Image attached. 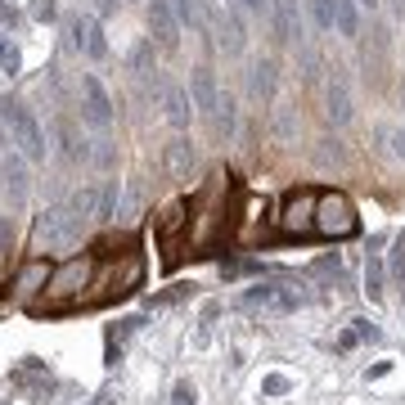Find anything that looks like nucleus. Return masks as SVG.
Masks as SVG:
<instances>
[{
  "mask_svg": "<svg viewBox=\"0 0 405 405\" xmlns=\"http://www.w3.org/2000/svg\"><path fill=\"white\" fill-rule=\"evenodd\" d=\"M81 225L86 221L72 212V207H45L32 225V252H59V248H72L81 239Z\"/></svg>",
  "mask_w": 405,
  "mask_h": 405,
  "instance_id": "obj_1",
  "label": "nucleus"
},
{
  "mask_svg": "<svg viewBox=\"0 0 405 405\" xmlns=\"http://www.w3.org/2000/svg\"><path fill=\"white\" fill-rule=\"evenodd\" d=\"M356 230H360V221H356V207L347 194H338V189H329L315 199V235H324V239H351Z\"/></svg>",
  "mask_w": 405,
  "mask_h": 405,
  "instance_id": "obj_2",
  "label": "nucleus"
},
{
  "mask_svg": "<svg viewBox=\"0 0 405 405\" xmlns=\"http://www.w3.org/2000/svg\"><path fill=\"white\" fill-rule=\"evenodd\" d=\"M0 113H5L9 140L18 144V153L28 158V163H36V158H45V135H41V127H36L32 108H23V104H0Z\"/></svg>",
  "mask_w": 405,
  "mask_h": 405,
  "instance_id": "obj_3",
  "label": "nucleus"
},
{
  "mask_svg": "<svg viewBox=\"0 0 405 405\" xmlns=\"http://www.w3.org/2000/svg\"><path fill=\"white\" fill-rule=\"evenodd\" d=\"M315 199H320L315 189H293L284 199V207H279V230L293 239L315 235Z\"/></svg>",
  "mask_w": 405,
  "mask_h": 405,
  "instance_id": "obj_4",
  "label": "nucleus"
},
{
  "mask_svg": "<svg viewBox=\"0 0 405 405\" xmlns=\"http://www.w3.org/2000/svg\"><path fill=\"white\" fill-rule=\"evenodd\" d=\"M302 302H306V293L293 288V284H252L248 293H243V306H248V311H279V315H288V311H298Z\"/></svg>",
  "mask_w": 405,
  "mask_h": 405,
  "instance_id": "obj_5",
  "label": "nucleus"
},
{
  "mask_svg": "<svg viewBox=\"0 0 405 405\" xmlns=\"http://www.w3.org/2000/svg\"><path fill=\"white\" fill-rule=\"evenodd\" d=\"M90 275H95V262H90V257H72V262H64V266L50 275V288H45V293H50L54 302L81 298V288L90 284Z\"/></svg>",
  "mask_w": 405,
  "mask_h": 405,
  "instance_id": "obj_6",
  "label": "nucleus"
},
{
  "mask_svg": "<svg viewBox=\"0 0 405 405\" xmlns=\"http://www.w3.org/2000/svg\"><path fill=\"white\" fill-rule=\"evenodd\" d=\"M81 117L95 131L113 127V100H108V90L100 86V77H81Z\"/></svg>",
  "mask_w": 405,
  "mask_h": 405,
  "instance_id": "obj_7",
  "label": "nucleus"
},
{
  "mask_svg": "<svg viewBox=\"0 0 405 405\" xmlns=\"http://www.w3.org/2000/svg\"><path fill=\"white\" fill-rule=\"evenodd\" d=\"M351 86H347V72L334 68L329 72V81H324V117L334 122V127H347L351 122Z\"/></svg>",
  "mask_w": 405,
  "mask_h": 405,
  "instance_id": "obj_8",
  "label": "nucleus"
},
{
  "mask_svg": "<svg viewBox=\"0 0 405 405\" xmlns=\"http://www.w3.org/2000/svg\"><path fill=\"white\" fill-rule=\"evenodd\" d=\"M72 41H77V50L86 59H104L108 54V41H104V28L95 14H81L77 23H72Z\"/></svg>",
  "mask_w": 405,
  "mask_h": 405,
  "instance_id": "obj_9",
  "label": "nucleus"
},
{
  "mask_svg": "<svg viewBox=\"0 0 405 405\" xmlns=\"http://www.w3.org/2000/svg\"><path fill=\"white\" fill-rule=\"evenodd\" d=\"M189 100H194V108H199V113H207V117L216 113L221 86H216V77H212V68H194V77H189Z\"/></svg>",
  "mask_w": 405,
  "mask_h": 405,
  "instance_id": "obj_10",
  "label": "nucleus"
},
{
  "mask_svg": "<svg viewBox=\"0 0 405 405\" xmlns=\"http://www.w3.org/2000/svg\"><path fill=\"white\" fill-rule=\"evenodd\" d=\"M149 28L158 36V45H176V36H180V18H176V9H171V0H149Z\"/></svg>",
  "mask_w": 405,
  "mask_h": 405,
  "instance_id": "obj_11",
  "label": "nucleus"
},
{
  "mask_svg": "<svg viewBox=\"0 0 405 405\" xmlns=\"http://www.w3.org/2000/svg\"><path fill=\"white\" fill-rule=\"evenodd\" d=\"M0 176H5V189H9V199H14V203L28 199V158H23V153L5 149V158H0Z\"/></svg>",
  "mask_w": 405,
  "mask_h": 405,
  "instance_id": "obj_12",
  "label": "nucleus"
},
{
  "mask_svg": "<svg viewBox=\"0 0 405 405\" xmlns=\"http://www.w3.org/2000/svg\"><path fill=\"white\" fill-rule=\"evenodd\" d=\"M50 275H54L50 262H28V266L18 270V279H14V298H18V302H28L32 293H41L45 284H50Z\"/></svg>",
  "mask_w": 405,
  "mask_h": 405,
  "instance_id": "obj_13",
  "label": "nucleus"
},
{
  "mask_svg": "<svg viewBox=\"0 0 405 405\" xmlns=\"http://www.w3.org/2000/svg\"><path fill=\"white\" fill-rule=\"evenodd\" d=\"M216 45L225 54H239L243 45H248V36H243V23L235 9H221V18H216Z\"/></svg>",
  "mask_w": 405,
  "mask_h": 405,
  "instance_id": "obj_14",
  "label": "nucleus"
},
{
  "mask_svg": "<svg viewBox=\"0 0 405 405\" xmlns=\"http://www.w3.org/2000/svg\"><path fill=\"white\" fill-rule=\"evenodd\" d=\"M163 104H167V122H171L176 131H185V127H189V113H194V100H189V90H185V86H167Z\"/></svg>",
  "mask_w": 405,
  "mask_h": 405,
  "instance_id": "obj_15",
  "label": "nucleus"
},
{
  "mask_svg": "<svg viewBox=\"0 0 405 405\" xmlns=\"http://www.w3.org/2000/svg\"><path fill=\"white\" fill-rule=\"evenodd\" d=\"M275 64H270V59H257V64L248 68V95L252 100H270V95H275Z\"/></svg>",
  "mask_w": 405,
  "mask_h": 405,
  "instance_id": "obj_16",
  "label": "nucleus"
},
{
  "mask_svg": "<svg viewBox=\"0 0 405 405\" xmlns=\"http://www.w3.org/2000/svg\"><path fill=\"white\" fill-rule=\"evenodd\" d=\"M275 36H279V41H302L298 0H279V9H275Z\"/></svg>",
  "mask_w": 405,
  "mask_h": 405,
  "instance_id": "obj_17",
  "label": "nucleus"
},
{
  "mask_svg": "<svg viewBox=\"0 0 405 405\" xmlns=\"http://www.w3.org/2000/svg\"><path fill=\"white\" fill-rule=\"evenodd\" d=\"M167 167H171V176H180V180L189 176V167H194V144L185 140V135H176V140L167 144Z\"/></svg>",
  "mask_w": 405,
  "mask_h": 405,
  "instance_id": "obj_18",
  "label": "nucleus"
},
{
  "mask_svg": "<svg viewBox=\"0 0 405 405\" xmlns=\"http://www.w3.org/2000/svg\"><path fill=\"white\" fill-rule=\"evenodd\" d=\"M334 28L342 36H360V14H356V0H334Z\"/></svg>",
  "mask_w": 405,
  "mask_h": 405,
  "instance_id": "obj_19",
  "label": "nucleus"
},
{
  "mask_svg": "<svg viewBox=\"0 0 405 405\" xmlns=\"http://www.w3.org/2000/svg\"><path fill=\"white\" fill-rule=\"evenodd\" d=\"M365 293H370V302L383 298V262L370 252V262H365Z\"/></svg>",
  "mask_w": 405,
  "mask_h": 405,
  "instance_id": "obj_20",
  "label": "nucleus"
},
{
  "mask_svg": "<svg viewBox=\"0 0 405 405\" xmlns=\"http://www.w3.org/2000/svg\"><path fill=\"white\" fill-rule=\"evenodd\" d=\"M212 127H216L221 135L235 131V100H230L225 90H221V104H216V113H212Z\"/></svg>",
  "mask_w": 405,
  "mask_h": 405,
  "instance_id": "obj_21",
  "label": "nucleus"
},
{
  "mask_svg": "<svg viewBox=\"0 0 405 405\" xmlns=\"http://www.w3.org/2000/svg\"><path fill=\"white\" fill-rule=\"evenodd\" d=\"M171 9H176L180 28H203V9H199V0H171Z\"/></svg>",
  "mask_w": 405,
  "mask_h": 405,
  "instance_id": "obj_22",
  "label": "nucleus"
},
{
  "mask_svg": "<svg viewBox=\"0 0 405 405\" xmlns=\"http://www.w3.org/2000/svg\"><path fill=\"white\" fill-rule=\"evenodd\" d=\"M18 68H23V54H18V45L9 41V36H0V72H9V77H14Z\"/></svg>",
  "mask_w": 405,
  "mask_h": 405,
  "instance_id": "obj_23",
  "label": "nucleus"
},
{
  "mask_svg": "<svg viewBox=\"0 0 405 405\" xmlns=\"http://www.w3.org/2000/svg\"><path fill=\"white\" fill-rule=\"evenodd\" d=\"M293 392V378L288 374H266L262 378V397H288Z\"/></svg>",
  "mask_w": 405,
  "mask_h": 405,
  "instance_id": "obj_24",
  "label": "nucleus"
},
{
  "mask_svg": "<svg viewBox=\"0 0 405 405\" xmlns=\"http://www.w3.org/2000/svg\"><path fill=\"white\" fill-rule=\"evenodd\" d=\"M311 14L320 32H334V0H311Z\"/></svg>",
  "mask_w": 405,
  "mask_h": 405,
  "instance_id": "obj_25",
  "label": "nucleus"
},
{
  "mask_svg": "<svg viewBox=\"0 0 405 405\" xmlns=\"http://www.w3.org/2000/svg\"><path fill=\"white\" fill-rule=\"evenodd\" d=\"M383 140H387V149L397 163H405V127H383Z\"/></svg>",
  "mask_w": 405,
  "mask_h": 405,
  "instance_id": "obj_26",
  "label": "nucleus"
},
{
  "mask_svg": "<svg viewBox=\"0 0 405 405\" xmlns=\"http://www.w3.org/2000/svg\"><path fill=\"white\" fill-rule=\"evenodd\" d=\"M135 212H140V185L127 189V199H122V207H117V221H135Z\"/></svg>",
  "mask_w": 405,
  "mask_h": 405,
  "instance_id": "obj_27",
  "label": "nucleus"
},
{
  "mask_svg": "<svg viewBox=\"0 0 405 405\" xmlns=\"http://www.w3.org/2000/svg\"><path fill=\"white\" fill-rule=\"evenodd\" d=\"M54 14H59L54 0H32V18H36V23H50Z\"/></svg>",
  "mask_w": 405,
  "mask_h": 405,
  "instance_id": "obj_28",
  "label": "nucleus"
},
{
  "mask_svg": "<svg viewBox=\"0 0 405 405\" xmlns=\"http://www.w3.org/2000/svg\"><path fill=\"white\" fill-rule=\"evenodd\" d=\"M351 329H356V338H360V342H378V338H383L374 320H351Z\"/></svg>",
  "mask_w": 405,
  "mask_h": 405,
  "instance_id": "obj_29",
  "label": "nucleus"
},
{
  "mask_svg": "<svg viewBox=\"0 0 405 405\" xmlns=\"http://www.w3.org/2000/svg\"><path fill=\"white\" fill-rule=\"evenodd\" d=\"M180 221H185V203H171V207H167V216H163V235H171V230H176Z\"/></svg>",
  "mask_w": 405,
  "mask_h": 405,
  "instance_id": "obj_30",
  "label": "nucleus"
},
{
  "mask_svg": "<svg viewBox=\"0 0 405 405\" xmlns=\"http://www.w3.org/2000/svg\"><path fill=\"white\" fill-rule=\"evenodd\" d=\"M275 131L284 135V140H293V135H298V122H293V113H288V108H279V117H275Z\"/></svg>",
  "mask_w": 405,
  "mask_h": 405,
  "instance_id": "obj_31",
  "label": "nucleus"
},
{
  "mask_svg": "<svg viewBox=\"0 0 405 405\" xmlns=\"http://www.w3.org/2000/svg\"><path fill=\"white\" fill-rule=\"evenodd\" d=\"M171 401H176V405H194V401H199V392H194V383H176Z\"/></svg>",
  "mask_w": 405,
  "mask_h": 405,
  "instance_id": "obj_32",
  "label": "nucleus"
},
{
  "mask_svg": "<svg viewBox=\"0 0 405 405\" xmlns=\"http://www.w3.org/2000/svg\"><path fill=\"white\" fill-rule=\"evenodd\" d=\"M0 23H9V28L18 23V5H14V0H0Z\"/></svg>",
  "mask_w": 405,
  "mask_h": 405,
  "instance_id": "obj_33",
  "label": "nucleus"
},
{
  "mask_svg": "<svg viewBox=\"0 0 405 405\" xmlns=\"http://www.w3.org/2000/svg\"><path fill=\"white\" fill-rule=\"evenodd\" d=\"M9 239H14V230H9V216H0V252L9 248Z\"/></svg>",
  "mask_w": 405,
  "mask_h": 405,
  "instance_id": "obj_34",
  "label": "nucleus"
},
{
  "mask_svg": "<svg viewBox=\"0 0 405 405\" xmlns=\"http://www.w3.org/2000/svg\"><path fill=\"white\" fill-rule=\"evenodd\" d=\"M356 342H360V338H356V329H347V334H342V338H338V351H351V347H356Z\"/></svg>",
  "mask_w": 405,
  "mask_h": 405,
  "instance_id": "obj_35",
  "label": "nucleus"
},
{
  "mask_svg": "<svg viewBox=\"0 0 405 405\" xmlns=\"http://www.w3.org/2000/svg\"><path fill=\"white\" fill-rule=\"evenodd\" d=\"M239 5H243V9H252V14H266L270 0H239Z\"/></svg>",
  "mask_w": 405,
  "mask_h": 405,
  "instance_id": "obj_36",
  "label": "nucleus"
},
{
  "mask_svg": "<svg viewBox=\"0 0 405 405\" xmlns=\"http://www.w3.org/2000/svg\"><path fill=\"white\" fill-rule=\"evenodd\" d=\"M383 374H392V360H378V365H370V378H383Z\"/></svg>",
  "mask_w": 405,
  "mask_h": 405,
  "instance_id": "obj_37",
  "label": "nucleus"
},
{
  "mask_svg": "<svg viewBox=\"0 0 405 405\" xmlns=\"http://www.w3.org/2000/svg\"><path fill=\"white\" fill-rule=\"evenodd\" d=\"M95 9H100V14H113V9H117V0H95Z\"/></svg>",
  "mask_w": 405,
  "mask_h": 405,
  "instance_id": "obj_38",
  "label": "nucleus"
},
{
  "mask_svg": "<svg viewBox=\"0 0 405 405\" xmlns=\"http://www.w3.org/2000/svg\"><path fill=\"white\" fill-rule=\"evenodd\" d=\"M392 9H397V14L405 18V0H392Z\"/></svg>",
  "mask_w": 405,
  "mask_h": 405,
  "instance_id": "obj_39",
  "label": "nucleus"
},
{
  "mask_svg": "<svg viewBox=\"0 0 405 405\" xmlns=\"http://www.w3.org/2000/svg\"><path fill=\"white\" fill-rule=\"evenodd\" d=\"M356 5H365V9H374V5H378V0H356Z\"/></svg>",
  "mask_w": 405,
  "mask_h": 405,
  "instance_id": "obj_40",
  "label": "nucleus"
},
{
  "mask_svg": "<svg viewBox=\"0 0 405 405\" xmlns=\"http://www.w3.org/2000/svg\"><path fill=\"white\" fill-rule=\"evenodd\" d=\"M397 243H401V248H405V235H401V239H397Z\"/></svg>",
  "mask_w": 405,
  "mask_h": 405,
  "instance_id": "obj_41",
  "label": "nucleus"
}]
</instances>
